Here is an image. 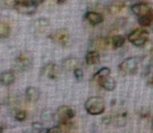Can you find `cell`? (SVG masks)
<instances>
[{"label":"cell","instance_id":"obj_1","mask_svg":"<svg viewBox=\"0 0 153 133\" xmlns=\"http://www.w3.org/2000/svg\"><path fill=\"white\" fill-rule=\"evenodd\" d=\"M85 108L88 113L92 115H99L104 112L105 110V102L103 98L95 96L89 98L85 103Z\"/></svg>","mask_w":153,"mask_h":133},{"label":"cell","instance_id":"obj_2","mask_svg":"<svg viewBox=\"0 0 153 133\" xmlns=\"http://www.w3.org/2000/svg\"><path fill=\"white\" fill-rule=\"evenodd\" d=\"M148 38H149V33L144 28L133 29V30L130 31V33H128V35H127V40H128L131 44L137 47L144 46V45L147 43Z\"/></svg>","mask_w":153,"mask_h":133},{"label":"cell","instance_id":"obj_3","mask_svg":"<svg viewBox=\"0 0 153 133\" xmlns=\"http://www.w3.org/2000/svg\"><path fill=\"white\" fill-rule=\"evenodd\" d=\"M140 65V59L139 57H128V58L124 59L121 64L119 65V71L120 73L125 76L127 75H133L137 72Z\"/></svg>","mask_w":153,"mask_h":133},{"label":"cell","instance_id":"obj_4","mask_svg":"<svg viewBox=\"0 0 153 133\" xmlns=\"http://www.w3.org/2000/svg\"><path fill=\"white\" fill-rule=\"evenodd\" d=\"M94 80L102 89H106V91H114L116 89V85H117V82L111 76V74L102 75V76H94Z\"/></svg>","mask_w":153,"mask_h":133},{"label":"cell","instance_id":"obj_5","mask_svg":"<svg viewBox=\"0 0 153 133\" xmlns=\"http://www.w3.org/2000/svg\"><path fill=\"white\" fill-rule=\"evenodd\" d=\"M50 38L55 44L61 45V46H66L69 42V38H70V33L65 28L57 29L56 31L50 34Z\"/></svg>","mask_w":153,"mask_h":133},{"label":"cell","instance_id":"obj_6","mask_svg":"<svg viewBox=\"0 0 153 133\" xmlns=\"http://www.w3.org/2000/svg\"><path fill=\"white\" fill-rule=\"evenodd\" d=\"M55 115H56V119L59 123L61 122H67V121H71L75 117V111L72 107L64 105V106H61L57 109Z\"/></svg>","mask_w":153,"mask_h":133},{"label":"cell","instance_id":"obj_7","mask_svg":"<svg viewBox=\"0 0 153 133\" xmlns=\"http://www.w3.org/2000/svg\"><path fill=\"white\" fill-rule=\"evenodd\" d=\"M131 10H132L133 14L137 17L145 16V15H148V14H150V13L153 12L151 6L144 1L137 2V3L133 4V5L131 6Z\"/></svg>","mask_w":153,"mask_h":133},{"label":"cell","instance_id":"obj_8","mask_svg":"<svg viewBox=\"0 0 153 133\" xmlns=\"http://www.w3.org/2000/svg\"><path fill=\"white\" fill-rule=\"evenodd\" d=\"M128 4V2L126 0H113L108 3L107 10L111 15H119L121 14L123 10H125L126 5Z\"/></svg>","mask_w":153,"mask_h":133},{"label":"cell","instance_id":"obj_9","mask_svg":"<svg viewBox=\"0 0 153 133\" xmlns=\"http://www.w3.org/2000/svg\"><path fill=\"white\" fill-rule=\"evenodd\" d=\"M111 38H103V36H99L93 40L92 42V47L94 48V50L97 51H104L111 46Z\"/></svg>","mask_w":153,"mask_h":133},{"label":"cell","instance_id":"obj_10","mask_svg":"<svg viewBox=\"0 0 153 133\" xmlns=\"http://www.w3.org/2000/svg\"><path fill=\"white\" fill-rule=\"evenodd\" d=\"M16 64H17V66H18L20 70L25 71V70H28V69L31 66L32 59L28 54L22 53V54H20L18 57H17Z\"/></svg>","mask_w":153,"mask_h":133},{"label":"cell","instance_id":"obj_11","mask_svg":"<svg viewBox=\"0 0 153 133\" xmlns=\"http://www.w3.org/2000/svg\"><path fill=\"white\" fill-rule=\"evenodd\" d=\"M43 75L49 79H56L59 75V68L55 64H48L43 68Z\"/></svg>","mask_w":153,"mask_h":133},{"label":"cell","instance_id":"obj_12","mask_svg":"<svg viewBox=\"0 0 153 133\" xmlns=\"http://www.w3.org/2000/svg\"><path fill=\"white\" fill-rule=\"evenodd\" d=\"M85 20L92 25H98V24H100V23H102L103 20H104V18H103V16L100 13L93 12V10L85 13Z\"/></svg>","mask_w":153,"mask_h":133},{"label":"cell","instance_id":"obj_13","mask_svg":"<svg viewBox=\"0 0 153 133\" xmlns=\"http://www.w3.org/2000/svg\"><path fill=\"white\" fill-rule=\"evenodd\" d=\"M126 119L127 113L125 112L116 113V115L107 117V120L109 121V124H113L115 126H124L125 123H126Z\"/></svg>","mask_w":153,"mask_h":133},{"label":"cell","instance_id":"obj_14","mask_svg":"<svg viewBox=\"0 0 153 133\" xmlns=\"http://www.w3.org/2000/svg\"><path fill=\"white\" fill-rule=\"evenodd\" d=\"M15 80H16V77L12 71H4L0 74V83L2 85H5V86L12 85Z\"/></svg>","mask_w":153,"mask_h":133},{"label":"cell","instance_id":"obj_15","mask_svg":"<svg viewBox=\"0 0 153 133\" xmlns=\"http://www.w3.org/2000/svg\"><path fill=\"white\" fill-rule=\"evenodd\" d=\"M100 61V54H99V51L97 50H91L87 53L85 55V63L90 66L97 65V64Z\"/></svg>","mask_w":153,"mask_h":133},{"label":"cell","instance_id":"obj_16","mask_svg":"<svg viewBox=\"0 0 153 133\" xmlns=\"http://www.w3.org/2000/svg\"><path fill=\"white\" fill-rule=\"evenodd\" d=\"M25 97L30 102H36L40 99V91L34 86H29L25 91Z\"/></svg>","mask_w":153,"mask_h":133},{"label":"cell","instance_id":"obj_17","mask_svg":"<svg viewBox=\"0 0 153 133\" xmlns=\"http://www.w3.org/2000/svg\"><path fill=\"white\" fill-rule=\"evenodd\" d=\"M15 10L23 15H32L36 13V7L30 4H18L15 6Z\"/></svg>","mask_w":153,"mask_h":133},{"label":"cell","instance_id":"obj_18","mask_svg":"<svg viewBox=\"0 0 153 133\" xmlns=\"http://www.w3.org/2000/svg\"><path fill=\"white\" fill-rule=\"evenodd\" d=\"M78 61H77L76 58H74V57H69V58L65 59L64 61H62V68L65 69L66 71H73L74 72L75 69L78 68Z\"/></svg>","mask_w":153,"mask_h":133},{"label":"cell","instance_id":"obj_19","mask_svg":"<svg viewBox=\"0 0 153 133\" xmlns=\"http://www.w3.org/2000/svg\"><path fill=\"white\" fill-rule=\"evenodd\" d=\"M137 22L142 27H148L153 22V12L142 17H137Z\"/></svg>","mask_w":153,"mask_h":133},{"label":"cell","instance_id":"obj_20","mask_svg":"<svg viewBox=\"0 0 153 133\" xmlns=\"http://www.w3.org/2000/svg\"><path fill=\"white\" fill-rule=\"evenodd\" d=\"M111 46L114 48H121L123 45L125 44V42H126V38H125V36L121 35V34H117V35H114L111 38Z\"/></svg>","mask_w":153,"mask_h":133},{"label":"cell","instance_id":"obj_21","mask_svg":"<svg viewBox=\"0 0 153 133\" xmlns=\"http://www.w3.org/2000/svg\"><path fill=\"white\" fill-rule=\"evenodd\" d=\"M10 34V26L8 23L0 21V38H6Z\"/></svg>","mask_w":153,"mask_h":133},{"label":"cell","instance_id":"obj_22","mask_svg":"<svg viewBox=\"0 0 153 133\" xmlns=\"http://www.w3.org/2000/svg\"><path fill=\"white\" fill-rule=\"evenodd\" d=\"M15 117H16L17 121L22 122V121H24V120L27 117V112L25 110H20V111H18V112L16 113Z\"/></svg>","mask_w":153,"mask_h":133},{"label":"cell","instance_id":"obj_23","mask_svg":"<svg viewBox=\"0 0 153 133\" xmlns=\"http://www.w3.org/2000/svg\"><path fill=\"white\" fill-rule=\"evenodd\" d=\"M74 76L75 78L77 79V80H81V79L83 78V72L82 70H81L80 68H77L74 70Z\"/></svg>","mask_w":153,"mask_h":133},{"label":"cell","instance_id":"obj_24","mask_svg":"<svg viewBox=\"0 0 153 133\" xmlns=\"http://www.w3.org/2000/svg\"><path fill=\"white\" fill-rule=\"evenodd\" d=\"M44 1H45V0H29V2H30L32 5H34V6H39L40 4H42Z\"/></svg>","mask_w":153,"mask_h":133},{"label":"cell","instance_id":"obj_25","mask_svg":"<svg viewBox=\"0 0 153 133\" xmlns=\"http://www.w3.org/2000/svg\"><path fill=\"white\" fill-rule=\"evenodd\" d=\"M147 83H148V85H149V86L153 87V74H150V76L148 77Z\"/></svg>","mask_w":153,"mask_h":133},{"label":"cell","instance_id":"obj_26","mask_svg":"<svg viewBox=\"0 0 153 133\" xmlns=\"http://www.w3.org/2000/svg\"><path fill=\"white\" fill-rule=\"evenodd\" d=\"M99 0H82V2H85V3H88V4H95L97 3Z\"/></svg>","mask_w":153,"mask_h":133},{"label":"cell","instance_id":"obj_27","mask_svg":"<svg viewBox=\"0 0 153 133\" xmlns=\"http://www.w3.org/2000/svg\"><path fill=\"white\" fill-rule=\"evenodd\" d=\"M150 66H153V49L151 50V58H150Z\"/></svg>","mask_w":153,"mask_h":133},{"label":"cell","instance_id":"obj_28","mask_svg":"<svg viewBox=\"0 0 153 133\" xmlns=\"http://www.w3.org/2000/svg\"><path fill=\"white\" fill-rule=\"evenodd\" d=\"M66 1H67V0H56V2L59 4H62V3H65Z\"/></svg>","mask_w":153,"mask_h":133},{"label":"cell","instance_id":"obj_29","mask_svg":"<svg viewBox=\"0 0 153 133\" xmlns=\"http://www.w3.org/2000/svg\"><path fill=\"white\" fill-rule=\"evenodd\" d=\"M0 7H4V0H0Z\"/></svg>","mask_w":153,"mask_h":133},{"label":"cell","instance_id":"obj_30","mask_svg":"<svg viewBox=\"0 0 153 133\" xmlns=\"http://www.w3.org/2000/svg\"><path fill=\"white\" fill-rule=\"evenodd\" d=\"M141 1H144V2H145V1H146V0H141Z\"/></svg>","mask_w":153,"mask_h":133},{"label":"cell","instance_id":"obj_31","mask_svg":"<svg viewBox=\"0 0 153 133\" xmlns=\"http://www.w3.org/2000/svg\"><path fill=\"white\" fill-rule=\"evenodd\" d=\"M152 122H153V121H152Z\"/></svg>","mask_w":153,"mask_h":133}]
</instances>
